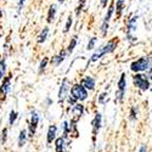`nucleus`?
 <instances>
[{
	"label": "nucleus",
	"mask_w": 152,
	"mask_h": 152,
	"mask_svg": "<svg viewBox=\"0 0 152 152\" xmlns=\"http://www.w3.org/2000/svg\"><path fill=\"white\" fill-rule=\"evenodd\" d=\"M152 62V56H141L130 63V71L136 73H147Z\"/></svg>",
	"instance_id": "nucleus-1"
},
{
	"label": "nucleus",
	"mask_w": 152,
	"mask_h": 152,
	"mask_svg": "<svg viewBox=\"0 0 152 152\" xmlns=\"http://www.w3.org/2000/svg\"><path fill=\"white\" fill-rule=\"evenodd\" d=\"M137 20H139L137 15H132L125 23V39L132 44L137 40L135 35V32L137 29Z\"/></svg>",
	"instance_id": "nucleus-2"
},
{
	"label": "nucleus",
	"mask_w": 152,
	"mask_h": 152,
	"mask_svg": "<svg viewBox=\"0 0 152 152\" xmlns=\"http://www.w3.org/2000/svg\"><path fill=\"white\" fill-rule=\"evenodd\" d=\"M133 83L134 86L137 88L141 91H147L151 88V80L147 77L146 73H136L133 75Z\"/></svg>",
	"instance_id": "nucleus-3"
},
{
	"label": "nucleus",
	"mask_w": 152,
	"mask_h": 152,
	"mask_svg": "<svg viewBox=\"0 0 152 152\" xmlns=\"http://www.w3.org/2000/svg\"><path fill=\"white\" fill-rule=\"evenodd\" d=\"M69 95L77 101V102H83L88 99L89 94H88V90L85 89L84 86H82L79 83H75L71 86V91Z\"/></svg>",
	"instance_id": "nucleus-4"
},
{
	"label": "nucleus",
	"mask_w": 152,
	"mask_h": 152,
	"mask_svg": "<svg viewBox=\"0 0 152 152\" xmlns=\"http://www.w3.org/2000/svg\"><path fill=\"white\" fill-rule=\"evenodd\" d=\"M113 14H115V1H112L111 5L108 6L107 12H106V15L102 20V23H101V26H100V32H101V34H102V37L107 35V32H108V28H110V21L112 18Z\"/></svg>",
	"instance_id": "nucleus-5"
},
{
	"label": "nucleus",
	"mask_w": 152,
	"mask_h": 152,
	"mask_svg": "<svg viewBox=\"0 0 152 152\" xmlns=\"http://www.w3.org/2000/svg\"><path fill=\"white\" fill-rule=\"evenodd\" d=\"M126 90V75L123 72L117 82V91H116V102H123Z\"/></svg>",
	"instance_id": "nucleus-6"
},
{
	"label": "nucleus",
	"mask_w": 152,
	"mask_h": 152,
	"mask_svg": "<svg viewBox=\"0 0 152 152\" xmlns=\"http://www.w3.org/2000/svg\"><path fill=\"white\" fill-rule=\"evenodd\" d=\"M71 91V84L68 78H63L60 85V89H58V94H57V100H58V104H63L68 97V94Z\"/></svg>",
	"instance_id": "nucleus-7"
},
{
	"label": "nucleus",
	"mask_w": 152,
	"mask_h": 152,
	"mask_svg": "<svg viewBox=\"0 0 152 152\" xmlns=\"http://www.w3.org/2000/svg\"><path fill=\"white\" fill-rule=\"evenodd\" d=\"M40 121V116H39V112H37L35 110L31 111V118H29V125H28V137H33L37 128H38V124H39Z\"/></svg>",
	"instance_id": "nucleus-8"
},
{
	"label": "nucleus",
	"mask_w": 152,
	"mask_h": 152,
	"mask_svg": "<svg viewBox=\"0 0 152 152\" xmlns=\"http://www.w3.org/2000/svg\"><path fill=\"white\" fill-rule=\"evenodd\" d=\"M11 79H12V73L5 75V78L1 80V84H0V96L3 99H5L11 89Z\"/></svg>",
	"instance_id": "nucleus-9"
},
{
	"label": "nucleus",
	"mask_w": 152,
	"mask_h": 152,
	"mask_svg": "<svg viewBox=\"0 0 152 152\" xmlns=\"http://www.w3.org/2000/svg\"><path fill=\"white\" fill-rule=\"evenodd\" d=\"M91 125H93V142L95 144V139H96V135L99 133V130L101 129V125H102V116L101 113H96L93 122H91Z\"/></svg>",
	"instance_id": "nucleus-10"
},
{
	"label": "nucleus",
	"mask_w": 152,
	"mask_h": 152,
	"mask_svg": "<svg viewBox=\"0 0 152 152\" xmlns=\"http://www.w3.org/2000/svg\"><path fill=\"white\" fill-rule=\"evenodd\" d=\"M67 56H68V55H67L66 49H62L58 54H56V55H54V56L51 57L50 62H51V65H53L54 67H58V66L61 65V63L66 60V57H67Z\"/></svg>",
	"instance_id": "nucleus-11"
},
{
	"label": "nucleus",
	"mask_w": 152,
	"mask_h": 152,
	"mask_svg": "<svg viewBox=\"0 0 152 152\" xmlns=\"http://www.w3.org/2000/svg\"><path fill=\"white\" fill-rule=\"evenodd\" d=\"M56 139H57V125L50 124L48 128V133H46V144L50 145V144L55 142Z\"/></svg>",
	"instance_id": "nucleus-12"
},
{
	"label": "nucleus",
	"mask_w": 152,
	"mask_h": 152,
	"mask_svg": "<svg viewBox=\"0 0 152 152\" xmlns=\"http://www.w3.org/2000/svg\"><path fill=\"white\" fill-rule=\"evenodd\" d=\"M79 84H80L82 86H84L88 91H93V90H95V85H96L95 79H94L93 77H90V75H85L84 78H82V80H80Z\"/></svg>",
	"instance_id": "nucleus-13"
},
{
	"label": "nucleus",
	"mask_w": 152,
	"mask_h": 152,
	"mask_svg": "<svg viewBox=\"0 0 152 152\" xmlns=\"http://www.w3.org/2000/svg\"><path fill=\"white\" fill-rule=\"evenodd\" d=\"M118 43H119V42H118V39H117V38H113V39L108 40V42H107L105 45H102L105 55L115 53V50H116V49H117V46H118Z\"/></svg>",
	"instance_id": "nucleus-14"
},
{
	"label": "nucleus",
	"mask_w": 152,
	"mask_h": 152,
	"mask_svg": "<svg viewBox=\"0 0 152 152\" xmlns=\"http://www.w3.org/2000/svg\"><path fill=\"white\" fill-rule=\"evenodd\" d=\"M84 105L83 104H80V102H77L73 107H72V116H73V118L72 119H75V121H79L80 119V117L83 116V113H84Z\"/></svg>",
	"instance_id": "nucleus-15"
},
{
	"label": "nucleus",
	"mask_w": 152,
	"mask_h": 152,
	"mask_svg": "<svg viewBox=\"0 0 152 152\" xmlns=\"http://www.w3.org/2000/svg\"><path fill=\"white\" fill-rule=\"evenodd\" d=\"M124 9H125V0H116L115 1V12H116L117 18H119L122 16Z\"/></svg>",
	"instance_id": "nucleus-16"
},
{
	"label": "nucleus",
	"mask_w": 152,
	"mask_h": 152,
	"mask_svg": "<svg viewBox=\"0 0 152 152\" xmlns=\"http://www.w3.org/2000/svg\"><path fill=\"white\" fill-rule=\"evenodd\" d=\"M102 56H105V53H104V48L102 46H100V48H97L95 51H94V54L91 55V57H90V60H89V62H88V65H86V67L89 66V63H91V62H96L97 60H100Z\"/></svg>",
	"instance_id": "nucleus-17"
},
{
	"label": "nucleus",
	"mask_w": 152,
	"mask_h": 152,
	"mask_svg": "<svg viewBox=\"0 0 152 152\" xmlns=\"http://www.w3.org/2000/svg\"><path fill=\"white\" fill-rule=\"evenodd\" d=\"M56 12H57V5L56 4H51L49 6L48 10V15H46V22L48 23H51L56 16Z\"/></svg>",
	"instance_id": "nucleus-18"
},
{
	"label": "nucleus",
	"mask_w": 152,
	"mask_h": 152,
	"mask_svg": "<svg viewBox=\"0 0 152 152\" xmlns=\"http://www.w3.org/2000/svg\"><path fill=\"white\" fill-rule=\"evenodd\" d=\"M27 140H28V132H27L26 129H22V130L20 132L18 139H17V145H18V147H23L24 145H26Z\"/></svg>",
	"instance_id": "nucleus-19"
},
{
	"label": "nucleus",
	"mask_w": 152,
	"mask_h": 152,
	"mask_svg": "<svg viewBox=\"0 0 152 152\" xmlns=\"http://www.w3.org/2000/svg\"><path fill=\"white\" fill-rule=\"evenodd\" d=\"M55 152H65V147H66V140L62 136H58L55 140Z\"/></svg>",
	"instance_id": "nucleus-20"
},
{
	"label": "nucleus",
	"mask_w": 152,
	"mask_h": 152,
	"mask_svg": "<svg viewBox=\"0 0 152 152\" xmlns=\"http://www.w3.org/2000/svg\"><path fill=\"white\" fill-rule=\"evenodd\" d=\"M49 33H50V28H49V27H44V28L42 29V32L39 33V35H38V38H37V43L43 44V43L48 39Z\"/></svg>",
	"instance_id": "nucleus-21"
},
{
	"label": "nucleus",
	"mask_w": 152,
	"mask_h": 152,
	"mask_svg": "<svg viewBox=\"0 0 152 152\" xmlns=\"http://www.w3.org/2000/svg\"><path fill=\"white\" fill-rule=\"evenodd\" d=\"M71 132L72 130H71V123H69V121H65L62 123V137L66 140V139L71 135Z\"/></svg>",
	"instance_id": "nucleus-22"
},
{
	"label": "nucleus",
	"mask_w": 152,
	"mask_h": 152,
	"mask_svg": "<svg viewBox=\"0 0 152 152\" xmlns=\"http://www.w3.org/2000/svg\"><path fill=\"white\" fill-rule=\"evenodd\" d=\"M6 71H7V63H6V57H3L0 60V79H4L6 75Z\"/></svg>",
	"instance_id": "nucleus-23"
},
{
	"label": "nucleus",
	"mask_w": 152,
	"mask_h": 152,
	"mask_svg": "<svg viewBox=\"0 0 152 152\" xmlns=\"http://www.w3.org/2000/svg\"><path fill=\"white\" fill-rule=\"evenodd\" d=\"M77 44H78V37L74 35V37H72V39H71V42L68 43V46H67V49H66L67 55H71V54L73 53V50H74L75 46H77Z\"/></svg>",
	"instance_id": "nucleus-24"
},
{
	"label": "nucleus",
	"mask_w": 152,
	"mask_h": 152,
	"mask_svg": "<svg viewBox=\"0 0 152 152\" xmlns=\"http://www.w3.org/2000/svg\"><path fill=\"white\" fill-rule=\"evenodd\" d=\"M48 65H49V57H43V60H42L40 63H39V68H38V74H39V75L43 74V73L45 72Z\"/></svg>",
	"instance_id": "nucleus-25"
},
{
	"label": "nucleus",
	"mask_w": 152,
	"mask_h": 152,
	"mask_svg": "<svg viewBox=\"0 0 152 152\" xmlns=\"http://www.w3.org/2000/svg\"><path fill=\"white\" fill-rule=\"evenodd\" d=\"M17 118H18V113L15 110H11L9 115V125H14Z\"/></svg>",
	"instance_id": "nucleus-26"
},
{
	"label": "nucleus",
	"mask_w": 152,
	"mask_h": 152,
	"mask_svg": "<svg viewBox=\"0 0 152 152\" xmlns=\"http://www.w3.org/2000/svg\"><path fill=\"white\" fill-rule=\"evenodd\" d=\"M84 6H85V0H79V4L77 5V7L74 9V15L77 16V17L82 14V11H83Z\"/></svg>",
	"instance_id": "nucleus-27"
},
{
	"label": "nucleus",
	"mask_w": 152,
	"mask_h": 152,
	"mask_svg": "<svg viewBox=\"0 0 152 152\" xmlns=\"http://www.w3.org/2000/svg\"><path fill=\"white\" fill-rule=\"evenodd\" d=\"M97 44V38L96 37H91L89 42H88V45H86V50H94L95 46Z\"/></svg>",
	"instance_id": "nucleus-28"
},
{
	"label": "nucleus",
	"mask_w": 152,
	"mask_h": 152,
	"mask_svg": "<svg viewBox=\"0 0 152 152\" xmlns=\"http://www.w3.org/2000/svg\"><path fill=\"white\" fill-rule=\"evenodd\" d=\"M72 23H73V16L69 15L67 21H66V24H65V29H63V33H68L72 28Z\"/></svg>",
	"instance_id": "nucleus-29"
},
{
	"label": "nucleus",
	"mask_w": 152,
	"mask_h": 152,
	"mask_svg": "<svg viewBox=\"0 0 152 152\" xmlns=\"http://www.w3.org/2000/svg\"><path fill=\"white\" fill-rule=\"evenodd\" d=\"M129 118H130V121H136V118H137V107L136 106H132L130 107Z\"/></svg>",
	"instance_id": "nucleus-30"
},
{
	"label": "nucleus",
	"mask_w": 152,
	"mask_h": 152,
	"mask_svg": "<svg viewBox=\"0 0 152 152\" xmlns=\"http://www.w3.org/2000/svg\"><path fill=\"white\" fill-rule=\"evenodd\" d=\"M6 140H7V128H4L1 130V134H0V144L5 145Z\"/></svg>",
	"instance_id": "nucleus-31"
},
{
	"label": "nucleus",
	"mask_w": 152,
	"mask_h": 152,
	"mask_svg": "<svg viewBox=\"0 0 152 152\" xmlns=\"http://www.w3.org/2000/svg\"><path fill=\"white\" fill-rule=\"evenodd\" d=\"M108 96V91H104V93H101L100 94V96H99V99H97V102L99 104H105V100H106V97Z\"/></svg>",
	"instance_id": "nucleus-32"
},
{
	"label": "nucleus",
	"mask_w": 152,
	"mask_h": 152,
	"mask_svg": "<svg viewBox=\"0 0 152 152\" xmlns=\"http://www.w3.org/2000/svg\"><path fill=\"white\" fill-rule=\"evenodd\" d=\"M66 101L68 102V105H69V106H72V107H73L75 104H77V101H75L71 95H68V97H67V100H66Z\"/></svg>",
	"instance_id": "nucleus-33"
},
{
	"label": "nucleus",
	"mask_w": 152,
	"mask_h": 152,
	"mask_svg": "<svg viewBox=\"0 0 152 152\" xmlns=\"http://www.w3.org/2000/svg\"><path fill=\"white\" fill-rule=\"evenodd\" d=\"M27 0H18V5H17V12L20 14L21 12V10L23 9V6H24V3H26Z\"/></svg>",
	"instance_id": "nucleus-34"
},
{
	"label": "nucleus",
	"mask_w": 152,
	"mask_h": 152,
	"mask_svg": "<svg viewBox=\"0 0 152 152\" xmlns=\"http://www.w3.org/2000/svg\"><path fill=\"white\" fill-rule=\"evenodd\" d=\"M146 74H147V77L150 78V80H152V62H151V67H150V69H148V72Z\"/></svg>",
	"instance_id": "nucleus-35"
},
{
	"label": "nucleus",
	"mask_w": 152,
	"mask_h": 152,
	"mask_svg": "<svg viewBox=\"0 0 152 152\" xmlns=\"http://www.w3.org/2000/svg\"><path fill=\"white\" fill-rule=\"evenodd\" d=\"M108 3H110V0H101V6L105 9V7H107V4Z\"/></svg>",
	"instance_id": "nucleus-36"
},
{
	"label": "nucleus",
	"mask_w": 152,
	"mask_h": 152,
	"mask_svg": "<svg viewBox=\"0 0 152 152\" xmlns=\"http://www.w3.org/2000/svg\"><path fill=\"white\" fill-rule=\"evenodd\" d=\"M139 152H147V147H146V145H142V146L140 147V150H139Z\"/></svg>",
	"instance_id": "nucleus-37"
},
{
	"label": "nucleus",
	"mask_w": 152,
	"mask_h": 152,
	"mask_svg": "<svg viewBox=\"0 0 152 152\" xmlns=\"http://www.w3.org/2000/svg\"><path fill=\"white\" fill-rule=\"evenodd\" d=\"M3 17V11H1V9H0V18Z\"/></svg>",
	"instance_id": "nucleus-38"
},
{
	"label": "nucleus",
	"mask_w": 152,
	"mask_h": 152,
	"mask_svg": "<svg viewBox=\"0 0 152 152\" xmlns=\"http://www.w3.org/2000/svg\"><path fill=\"white\" fill-rule=\"evenodd\" d=\"M63 1H65V0H58V4H62Z\"/></svg>",
	"instance_id": "nucleus-39"
},
{
	"label": "nucleus",
	"mask_w": 152,
	"mask_h": 152,
	"mask_svg": "<svg viewBox=\"0 0 152 152\" xmlns=\"http://www.w3.org/2000/svg\"><path fill=\"white\" fill-rule=\"evenodd\" d=\"M150 90H151V91H152V84H151V88H150Z\"/></svg>",
	"instance_id": "nucleus-40"
},
{
	"label": "nucleus",
	"mask_w": 152,
	"mask_h": 152,
	"mask_svg": "<svg viewBox=\"0 0 152 152\" xmlns=\"http://www.w3.org/2000/svg\"><path fill=\"white\" fill-rule=\"evenodd\" d=\"M4 1H6V0H4Z\"/></svg>",
	"instance_id": "nucleus-41"
}]
</instances>
